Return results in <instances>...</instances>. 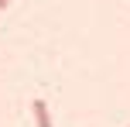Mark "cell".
<instances>
[{"mask_svg":"<svg viewBox=\"0 0 130 127\" xmlns=\"http://www.w3.org/2000/svg\"><path fill=\"white\" fill-rule=\"evenodd\" d=\"M14 4V0H0V10H4V7H10Z\"/></svg>","mask_w":130,"mask_h":127,"instance_id":"obj_2","label":"cell"},{"mask_svg":"<svg viewBox=\"0 0 130 127\" xmlns=\"http://www.w3.org/2000/svg\"><path fill=\"white\" fill-rule=\"evenodd\" d=\"M31 110H34V124H38V127H52V114H48V103L45 100H34Z\"/></svg>","mask_w":130,"mask_h":127,"instance_id":"obj_1","label":"cell"}]
</instances>
